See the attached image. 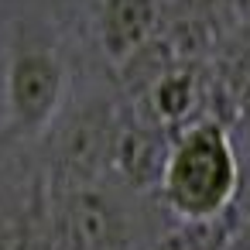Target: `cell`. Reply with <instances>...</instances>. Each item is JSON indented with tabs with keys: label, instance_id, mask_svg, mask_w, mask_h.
Instances as JSON below:
<instances>
[{
	"label": "cell",
	"instance_id": "1",
	"mask_svg": "<svg viewBox=\"0 0 250 250\" xmlns=\"http://www.w3.org/2000/svg\"><path fill=\"white\" fill-rule=\"evenodd\" d=\"M240 182V158L223 120L202 117L175 134L158 192L175 219L212 223L233 212Z\"/></svg>",
	"mask_w": 250,
	"mask_h": 250
},
{
	"label": "cell",
	"instance_id": "9",
	"mask_svg": "<svg viewBox=\"0 0 250 250\" xmlns=\"http://www.w3.org/2000/svg\"><path fill=\"white\" fill-rule=\"evenodd\" d=\"M226 93L229 100L236 103L240 113L250 117V38L240 42L233 52H229V62H226Z\"/></svg>",
	"mask_w": 250,
	"mask_h": 250
},
{
	"label": "cell",
	"instance_id": "11",
	"mask_svg": "<svg viewBox=\"0 0 250 250\" xmlns=\"http://www.w3.org/2000/svg\"><path fill=\"white\" fill-rule=\"evenodd\" d=\"M240 11H243V14L250 18V0H240Z\"/></svg>",
	"mask_w": 250,
	"mask_h": 250
},
{
	"label": "cell",
	"instance_id": "3",
	"mask_svg": "<svg viewBox=\"0 0 250 250\" xmlns=\"http://www.w3.org/2000/svg\"><path fill=\"white\" fill-rule=\"evenodd\" d=\"M52 240L59 250H127V216L113 195L72 185L52 216Z\"/></svg>",
	"mask_w": 250,
	"mask_h": 250
},
{
	"label": "cell",
	"instance_id": "5",
	"mask_svg": "<svg viewBox=\"0 0 250 250\" xmlns=\"http://www.w3.org/2000/svg\"><path fill=\"white\" fill-rule=\"evenodd\" d=\"M120 127H110V117L89 110L83 113L72 130L65 134V151H62V168L69 175L72 185H89V178L113 161V141H117ZM69 185V188H72Z\"/></svg>",
	"mask_w": 250,
	"mask_h": 250
},
{
	"label": "cell",
	"instance_id": "4",
	"mask_svg": "<svg viewBox=\"0 0 250 250\" xmlns=\"http://www.w3.org/2000/svg\"><path fill=\"white\" fill-rule=\"evenodd\" d=\"M171 130L151 124V120H137L130 127L117 130L113 141V168L120 171V178L130 188H161V175L171 154Z\"/></svg>",
	"mask_w": 250,
	"mask_h": 250
},
{
	"label": "cell",
	"instance_id": "8",
	"mask_svg": "<svg viewBox=\"0 0 250 250\" xmlns=\"http://www.w3.org/2000/svg\"><path fill=\"white\" fill-rule=\"evenodd\" d=\"M233 212L212 223H175L171 229H165L158 240H151L144 250H219L229 226H233Z\"/></svg>",
	"mask_w": 250,
	"mask_h": 250
},
{
	"label": "cell",
	"instance_id": "10",
	"mask_svg": "<svg viewBox=\"0 0 250 250\" xmlns=\"http://www.w3.org/2000/svg\"><path fill=\"white\" fill-rule=\"evenodd\" d=\"M219 250H250V219H233Z\"/></svg>",
	"mask_w": 250,
	"mask_h": 250
},
{
	"label": "cell",
	"instance_id": "6",
	"mask_svg": "<svg viewBox=\"0 0 250 250\" xmlns=\"http://www.w3.org/2000/svg\"><path fill=\"white\" fill-rule=\"evenodd\" d=\"M202 100V83L192 69L182 65H168L151 86H147V120L165 127V130H182L188 124H195L199 117L195 106Z\"/></svg>",
	"mask_w": 250,
	"mask_h": 250
},
{
	"label": "cell",
	"instance_id": "7",
	"mask_svg": "<svg viewBox=\"0 0 250 250\" xmlns=\"http://www.w3.org/2000/svg\"><path fill=\"white\" fill-rule=\"evenodd\" d=\"M158 24L154 0H106L103 7V48L113 62H130L144 52Z\"/></svg>",
	"mask_w": 250,
	"mask_h": 250
},
{
	"label": "cell",
	"instance_id": "2",
	"mask_svg": "<svg viewBox=\"0 0 250 250\" xmlns=\"http://www.w3.org/2000/svg\"><path fill=\"white\" fill-rule=\"evenodd\" d=\"M65 72L55 52L21 48L7 65V127L14 134H38L59 113Z\"/></svg>",
	"mask_w": 250,
	"mask_h": 250
}]
</instances>
